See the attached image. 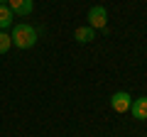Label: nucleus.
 <instances>
[{
  "mask_svg": "<svg viewBox=\"0 0 147 137\" xmlns=\"http://www.w3.org/2000/svg\"><path fill=\"white\" fill-rule=\"evenodd\" d=\"M12 47V39H10V32H0V54H7Z\"/></svg>",
  "mask_w": 147,
  "mask_h": 137,
  "instance_id": "8",
  "label": "nucleus"
},
{
  "mask_svg": "<svg viewBox=\"0 0 147 137\" xmlns=\"http://www.w3.org/2000/svg\"><path fill=\"white\" fill-rule=\"evenodd\" d=\"M15 25V15L7 5H0V32H7L10 27Z\"/></svg>",
  "mask_w": 147,
  "mask_h": 137,
  "instance_id": "7",
  "label": "nucleus"
},
{
  "mask_svg": "<svg viewBox=\"0 0 147 137\" xmlns=\"http://www.w3.org/2000/svg\"><path fill=\"white\" fill-rule=\"evenodd\" d=\"M130 113L135 120H147V95H140V98H132Z\"/></svg>",
  "mask_w": 147,
  "mask_h": 137,
  "instance_id": "5",
  "label": "nucleus"
},
{
  "mask_svg": "<svg viewBox=\"0 0 147 137\" xmlns=\"http://www.w3.org/2000/svg\"><path fill=\"white\" fill-rule=\"evenodd\" d=\"M0 5H7V0H0Z\"/></svg>",
  "mask_w": 147,
  "mask_h": 137,
  "instance_id": "9",
  "label": "nucleus"
},
{
  "mask_svg": "<svg viewBox=\"0 0 147 137\" xmlns=\"http://www.w3.org/2000/svg\"><path fill=\"white\" fill-rule=\"evenodd\" d=\"M10 39H12V47H17V49H32L37 44V39H39V32L27 22H17L10 30Z\"/></svg>",
  "mask_w": 147,
  "mask_h": 137,
  "instance_id": "1",
  "label": "nucleus"
},
{
  "mask_svg": "<svg viewBox=\"0 0 147 137\" xmlns=\"http://www.w3.org/2000/svg\"><path fill=\"white\" fill-rule=\"evenodd\" d=\"M130 105H132V95L127 91H115L110 95V108L115 113H130Z\"/></svg>",
  "mask_w": 147,
  "mask_h": 137,
  "instance_id": "3",
  "label": "nucleus"
},
{
  "mask_svg": "<svg viewBox=\"0 0 147 137\" xmlns=\"http://www.w3.org/2000/svg\"><path fill=\"white\" fill-rule=\"evenodd\" d=\"M88 27H93V30H105V25H108V10H105L103 5H93L88 10Z\"/></svg>",
  "mask_w": 147,
  "mask_h": 137,
  "instance_id": "2",
  "label": "nucleus"
},
{
  "mask_svg": "<svg viewBox=\"0 0 147 137\" xmlns=\"http://www.w3.org/2000/svg\"><path fill=\"white\" fill-rule=\"evenodd\" d=\"M74 39H76L79 44H88V42H93V39H96V30H93V27H88V25L76 27V32H74Z\"/></svg>",
  "mask_w": 147,
  "mask_h": 137,
  "instance_id": "6",
  "label": "nucleus"
},
{
  "mask_svg": "<svg viewBox=\"0 0 147 137\" xmlns=\"http://www.w3.org/2000/svg\"><path fill=\"white\" fill-rule=\"evenodd\" d=\"M7 7L12 10L15 17H27L34 10V3H32V0H7Z\"/></svg>",
  "mask_w": 147,
  "mask_h": 137,
  "instance_id": "4",
  "label": "nucleus"
}]
</instances>
